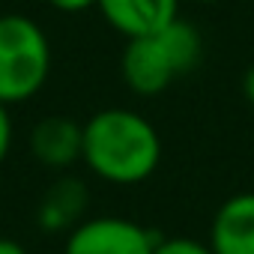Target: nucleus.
<instances>
[{
  "label": "nucleus",
  "mask_w": 254,
  "mask_h": 254,
  "mask_svg": "<svg viewBox=\"0 0 254 254\" xmlns=\"http://www.w3.org/2000/svg\"><path fill=\"white\" fill-rule=\"evenodd\" d=\"M81 162L111 186H138L159 171L162 138L132 108H105L84 123Z\"/></svg>",
  "instance_id": "obj_1"
},
{
  "label": "nucleus",
  "mask_w": 254,
  "mask_h": 254,
  "mask_svg": "<svg viewBox=\"0 0 254 254\" xmlns=\"http://www.w3.org/2000/svg\"><path fill=\"white\" fill-rule=\"evenodd\" d=\"M203 60V36L186 21L174 18L168 27L129 39L120 57L123 81L138 96H159L177 78H186Z\"/></svg>",
  "instance_id": "obj_2"
},
{
  "label": "nucleus",
  "mask_w": 254,
  "mask_h": 254,
  "mask_svg": "<svg viewBox=\"0 0 254 254\" xmlns=\"http://www.w3.org/2000/svg\"><path fill=\"white\" fill-rule=\"evenodd\" d=\"M51 72L45 30L27 15H0V105L33 99Z\"/></svg>",
  "instance_id": "obj_3"
},
{
  "label": "nucleus",
  "mask_w": 254,
  "mask_h": 254,
  "mask_svg": "<svg viewBox=\"0 0 254 254\" xmlns=\"http://www.w3.org/2000/svg\"><path fill=\"white\" fill-rule=\"evenodd\" d=\"M162 236L123 215L84 218L66 233L63 254H153Z\"/></svg>",
  "instance_id": "obj_4"
},
{
  "label": "nucleus",
  "mask_w": 254,
  "mask_h": 254,
  "mask_svg": "<svg viewBox=\"0 0 254 254\" xmlns=\"http://www.w3.org/2000/svg\"><path fill=\"white\" fill-rule=\"evenodd\" d=\"M30 156L48 168V171H66L75 162H81L84 153V123H78L75 117H63V114H48L42 117L27 138Z\"/></svg>",
  "instance_id": "obj_5"
},
{
  "label": "nucleus",
  "mask_w": 254,
  "mask_h": 254,
  "mask_svg": "<svg viewBox=\"0 0 254 254\" xmlns=\"http://www.w3.org/2000/svg\"><path fill=\"white\" fill-rule=\"evenodd\" d=\"M96 9L117 33L138 39L180 18V0H99Z\"/></svg>",
  "instance_id": "obj_6"
},
{
  "label": "nucleus",
  "mask_w": 254,
  "mask_h": 254,
  "mask_svg": "<svg viewBox=\"0 0 254 254\" xmlns=\"http://www.w3.org/2000/svg\"><path fill=\"white\" fill-rule=\"evenodd\" d=\"M212 254H254V191L230 194L209 224Z\"/></svg>",
  "instance_id": "obj_7"
},
{
  "label": "nucleus",
  "mask_w": 254,
  "mask_h": 254,
  "mask_svg": "<svg viewBox=\"0 0 254 254\" xmlns=\"http://www.w3.org/2000/svg\"><path fill=\"white\" fill-rule=\"evenodd\" d=\"M90 206V191L87 186L72 177L63 174L60 180H54L48 186V191L42 194L39 206H36V224L45 233H69L72 227H78L84 221V212Z\"/></svg>",
  "instance_id": "obj_8"
},
{
  "label": "nucleus",
  "mask_w": 254,
  "mask_h": 254,
  "mask_svg": "<svg viewBox=\"0 0 254 254\" xmlns=\"http://www.w3.org/2000/svg\"><path fill=\"white\" fill-rule=\"evenodd\" d=\"M153 254H212V248L209 242H200L194 236H162Z\"/></svg>",
  "instance_id": "obj_9"
},
{
  "label": "nucleus",
  "mask_w": 254,
  "mask_h": 254,
  "mask_svg": "<svg viewBox=\"0 0 254 254\" xmlns=\"http://www.w3.org/2000/svg\"><path fill=\"white\" fill-rule=\"evenodd\" d=\"M12 150V120H9V105H0V165L6 162Z\"/></svg>",
  "instance_id": "obj_10"
},
{
  "label": "nucleus",
  "mask_w": 254,
  "mask_h": 254,
  "mask_svg": "<svg viewBox=\"0 0 254 254\" xmlns=\"http://www.w3.org/2000/svg\"><path fill=\"white\" fill-rule=\"evenodd\" d=\"M48 3L60 12H84V9H93L99 0H48Z\"/></svg>",
  "instance_id": "obj_11"
},
{
  "label": "nucleus",
  "mask_w": 254,
  "mask_h": 254,
  "mask_svg": "<svg viewBox=\"0 0 254 254\" xmlns=\"http://www.w3.org/2000/svg\"><path fill=\"white\" fill-rule=\"evenodd\" d=\"M242 96H245V102L248 105H254V63L245 69V75H242Z\"/></svg>",
  "instance_id": "obj_12"
},
{
  "label": "nucleus",
  "mask_w": 254,
  "mask_h": 254,
  "mask_svg": "<svg viewBox=\"0 0 254 254\" xmlns=\"http://www.w3.org/2000/svg\"><path fill=\"white\" fill-rule=\"evenodd\" d=\"M0 254H27V248L9 236H0Z\"/></svg>",
  "instance_id": "obj_13"
},
{
  "label": "nucleus",
  "mask_w": 254,
  "mask_h": 254,
  "mask_svg": "<svg viewBox=\"0 0 254 254\" xmlns=\"http://www.w3.org/2000/svg\"><path fill=\"white\" fill-rule=\"evenodd\" d=\"M197 3H218V0H197Z\"/></svg>",
  "instance_id": "obj_14"
}]
</instances>
